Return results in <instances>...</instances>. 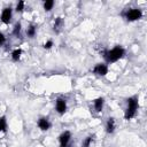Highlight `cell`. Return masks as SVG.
<instances>
[{
    "label": "cell",
    "mask_w": 147,
    "mask_h": 147,
    "mask_svg": "<svg viewBox=\"0 0 147 147\" xmlns=\"http://www.w3.org/2000/svg\"><path fill=\"white\" fill-rule=\"evenodd\" d=\"M37 126L39 127L40 131H48L52 126V123H51V119L47 117V116H41L37 119Z\"/></svg>",
    "instance_id": "8"
},
{
    "label": "cell",
    "mask_w": 147,
    "mask_h": 147,
    "mask_svg": "<svg viewBox=\"0 0 147 147\" xmlns=\"http://www.w3.org/2000/svg\"><path fill=\"white\" fill-rule=\"evenodd\" d=\"M25 34L28 38L33 39L37 36V25L36 24H30L28 25V28L25 29Z\"/></svg>",
    "instance_id": "12"
},
{
    "label": "cell",
    "mask_w": 147,
    "mask_h": 147,
    "mask_svg": "<svg viewBox=\"0 0 147 147\" xmlns=\"http://www.w3.org/2000/svg\"><path fill=\"white\" fill-rule=\"evenodd\" d=\"M21 33H22V24H21V22H16L13 28V34L15 37H20Z\"/></svg>",
    "instance_id": "17"
},
{
    "label": "cell",
    "mask_w": 147,
    "mask_h": 147,
    "mask_svg": "<svg viewBox=\"0 0 147 147\" xmlns=\"http://www.w3.org/2000/svg\"><path fill=\"white\" fill-rule=\"evenodd\" d=\"M124 55H125V49L119 45L105 51L102 54L105 63H107V64H111V63H115V62L122 60L124 57Z\"/></svg>",
    "instance_id": "1"
},
{
    "label": "cell",
    "mask_w": 147,
    "mask_h": 147,
    "mask_svg": "<svg viewBox=\"0 0 147 147\" xmlns=\"http://www.w3.org/2000/svg\"><path fill=\"white\" fill-rule=\"evenodd\" d=\"M142 10L140 8H137V7H130V8H126L125 10L122 11V16L125 21L127 22H136V21H139L140 18H142Z\"/></svg>",
    "instance_id": "3"
},
{
    "label": "cell",
    "mask_w": 147,
    "mask_h": 147,
    "mask_svg": "<svg viewBox=\"0 0 147 147\" xmlns=\"http://www.w3.org/2000/svg\"><path fill=\"white\" fill-rule=\"evenodd\" d=\"M6 40H7V38H6L5 33L0 31V47H1V46H3V45L6 44Z\"/></svg>",
    "instance_id": "20"
},
{
    "label": "cell",
    "mask_w": 147,
    "mask_h": 147,
    "mask_svg": "<svg viewBox=\"0 0 147 147\" xmlns=\"http://www.w3.org/2000/svg\"><path fill=\"white\" fill-rule=\"evenodd\" d=\"M94 139H95V134H88L86 136L83 141H82V147H91L92 144L94 142Z\"/></svg>",
    "instance_id": "14"
},
{
    "label": "cell",
    "mask_w": 147,
    "mask_h": 147,
    "mask_svg": "<svg viewBox=\"0 0 147 147\" xmlns=\"http://www.w3.org/2000/svg\"><path fill=\"white\" fill-rule=\"evenodd\" d=\"M8 131V122H7V117L5 115L0 116V132L6 133Z\"/></svg>",
    "instance_id": "15"
},
{
    "label": "cell",
    "mask_w": 147,
    "mask_h": 147,
    "mask_svg": "<svg viewBox=\"0 0 147 147\" xmlns=\"http://www.w3.org/2000/svg\"><path fill=\"white\" fill-rule=\"evenodd\" d=\"M105 107V98L98 96L93 100V109L95 113H101Z\"/></svg>",
    "instance_id": "11"
},
{
    "label": "cell",
    "mask_w": 147,
    "mask_h": 147,
    "mask_svg": "<svg viewBox=\"0 0 147 147\" xmlns=\"http://www.w3.org/2000/svg\"><path fill=\"white\" fill-rule=\"evenodd\" d=\"M22 54H23L22 48H15V49H13L11 53H10V59H11V61L18 62V61L21 60V57H22Z\"/></svg>",
    "instance_id": "13"
},
{
    "label": "cell",
    "mask_w": 147,
    "mask_h": 147,
    "mask_svg": "<svg viewBox=\"0 0 147 147\" xmlns=\"http://www.w3.org/2000/svg\"><path fill=\"white\" fill-rule=\"evenodd\" d=\"M54 6H55V1L54 0H46V1H44L42 2V8H44V10L45 11H51L53 8H54Z\"/></svg>",
    "instance_id": "16"
},
{
    "label": "cell",
    "mask_w": 147,
    "mask_h": 147,
    "mask_svg": "<svg viewBox=\"0 0 147 147\" xmlns=\"http://www.w3.org/2000/svg\"><path fill=\"white\" fill-rule=\"evenodd\" d=\"M63 28H64V20L62 17L57 16L53 22V32L54 33H60Z\"/></svg>",
    "instance_id": "10"
},
{
    "label": "cell",
    "mask_w": 147,
    "mask_h": 147,
    "mask_svg": "<svg viewBox=\"0 0 147 147\" xmlns=\"http://www.w3.org/2000/svg\"><path fill=\"white\" fill-rule=\"evenodd\" d=\"M25 9V1L23 0H20L18 2H16V6H15V11L16 13H23Z\"/></svg>",
    "instance_id": "18"
},
{
    "label": "cell",
    "mask_w": 147,
    "mask_h": 147,
    "mask_svg": "<svg viewBox=\"0 0 147 147\" xmlns=\"http://www.w3.org/2000/svg\"><path fill=\"white\" fill-rule=\"evenodd\" d=\"M105 130L108 134H113L116 130V119L114 117H108L105 123Z\"/></svg>",
    "instance_id": "9"
},
{
    "label": "cell",
    "mask_w": 147,
    "mask_h": 147,
    "mask_svg": "<svg viewBox=\"0 0 147 147\" xmlns=\"http://www.w3.org/2000/svg\"><path fill=\"white\" fill-rule=\"evenodd\" d=\"M139 108V98L138 95H132L130 98L126 99V107L124 110V118L126 121L132 119L138 111Z\"/></svg>",
    "instance_id": "2"
},
{
    "label": "cell",
    "mask_w": 147,
    "mask_h": 147,
    "mask_svg": "<svg viewBox=\"0 0 147 147\" xmlns=\"http://www.w3.org/2000/svg\"><path fill=\"white\" fill-rule=\"evenodd\" d=\"M72 140V134L70 131L65 130L62 131L60 133V136L57 137V141H59V147H69Z\"/></svg>",
    "instance_id": "4"
},
{
    "label": "cell",
    "mask_w": 147,
    "mask_h": 147,
    "mask_svg": "<svg viewBox=\"0 0 147 147\" xmlns=\"http://www.w3.org/2000/svg\"><path fill=\"white\" fill-rule=\"evenodd\" d=\"M108 71H109V67H108V64L105 63V62H99V63H96V64L93 67V69H92L93 75H95V76H98V77H105V76H107Z\"/></svg>",
    "instance_id": "6"
},
{
    "label": "cell",
    "mask_w": 147,
    "mask_h": 147,
    "mask_svg": "<svg viewBox=\"0 0 147 147\" xmlns=\"http://www.w3.org/2000/svg\"><path fill=\"white\" fill-rule=\"evenodd\" d=\"M54 46V41L52 40V39H48V40H46L45 42H44V45H42V47H44V49H46V51H49V49H52V47Z\"/></svg>",
    "instance_id": "19"
},
{
    "label": "cell",
    "mask_w": 147,
    "mask_h": 147,
    "mask_svg": "<svg viewBox=\"0 0 147 147\" xmlns=\"http://www.w3.org/2000/svg\"><path fill=\"white\" fill-rule=\"evenodd\" d=\"M68 110V102H67V99L63 98V96H59L55 99V111L62 116L67 113Z\"/></svg>",
    "instance_id": "5"
},
{
    "label": "cell",
    "mask_w": 147,
    "mask_h": 147,
    "mask_svg": "<svg viewBox=\"0 0 147 147\" xmlns=\"http://www.w3.org/2000/svg\"><path fill=\"white\" fill-rule=\"evenodd\" d=\"M13 15H14V9H13L10 6H7V7H5V8L1 10L0 21H1L3 24L8 25V24L11 22V20H13Z\"/></svg>",
    "instance_id": "7"
}]
</instances>
